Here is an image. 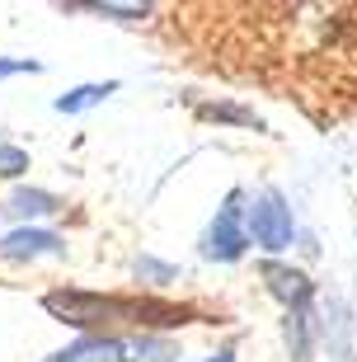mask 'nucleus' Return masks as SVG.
<instances>
[{"mask_svg": "<svg viewBox=\"0 0 357 362\" xmlns=\"http://www.w3.org/2000/svg\"><path fill=\"white\" fill-rule=\"evenodd\" d=\"M245 230L250 245H259L264 255H282L296 240V212L282 188H259L254 198H245Z\"/></svg>", "mask_w": 357, "mask_h": 362, "instance_id": "3", "label": "nucleus"}, {"mask_svg": "<svg viewBox=\"0 0 357 362\" xmlns=\"http://www.w3.org/2000/svg\"><path fill=\"white\" fill-rule=\"evenodd\" d=\"M42 306L62 325H76L85 334H108L113 325H127L132 334L146 329H174V325L198 320L193 306H174L160 296H104V292H47Z\"/></svg>", "mask_w": 357, "mask_h": 362, "instance_id": "1", "label": "nucleus"}, {"mask_svg": "<svg viewBox=\"0 0 357 362\" xmlns=\"http://www.w3.org/2000/svg\"><path fill=\"white\" fill-rule=\"evenodd\" d=\"M132 273H136V282H141V287H170V282L179 278V269H174V264H165V259H151V255L136 259Z\"/></svg>", "mask_w": 357, "mask_h": 362, "instance_id": "13", "label": "nucleus"}, {"mask_svg": "<svg viewBox=\"0 0 357 362\" xmlns=\"http://www.w3.org/2000/svg\"><path fill=\"white\" fill-rule=\"evenodd\" d=\"M245 188H230L226 193V202L216 207V216L207 221V230H202V259H212V264H235V259H245V250H250V230H245Z\"/></svg>", "mask_w": 357, "mask_h": 362, "instance_id": "4", "label": "nucleus"}, {"mask_svg": "<svg viewBox=\"0 0 357 362\" xmlns=\"http://www.w3.org/2000/svg\"><path fill=\"white\" fill-rule=\"evenodd\" d=\"M320 344L329 349V362H357V310L344 296H329L320 315Z\"/></svg>", "mask_w": 357, "mask_h": 362, "instance_id": "5", "label": "nucleus"}, {"mask_svg": "<svg viewBox=\"0 0 357 362\" xmlns=\"http://www.w3.org/2000/svg\"><path fill=\"white\" fill-rule=\"evenodd\" d=\"M42 62H28V57H19V62H0V81L5 76H38Z\"/></svg>", "mask_w": 357, "mask_h": 362, "instance_id": "15", "label": "nucleus"}, {"mask_svg": "<svg viewBox=\"0 0 357 362\" xmlns=\"http://www.w3.org/2000/svg\"><path fill=\"white\" fill-rule=\"evenodd\" d=\"M264 282H268V292L282 301V310H310L315 306V282L305 278L301 269H291V264L268 259L264 264Z\"/></svg>", "mask_w": 357, "mask_h": 362, "instance_id": "7", "label": "nucleus"}, {"mask_svg": "<svg viewBox=\"0 0 357 362\" xmlns=\"http://www.w3.org/2000/svg\"><path fill=\"white\" fill-rule=\"evenodd\" d=\"M24 170H28V151L0 136V179H19Z\"/></svg>", "mask_w": 357, "mask_h": 362, "instance_id": "14", "label": "nucleus"}, {"mask_svg": "<svg viewBox=\"0 0 357 362\" xmlns=\"http://www.w3.org/2000/svg\"><path fill=\"white\" fill-rule=\"evenodd\" d=\"M282 344H287L291 362H310L320 344V315L310 310H282Z\"/></svg>", "mask_w": 357, "mask_h": 362, "instance_id": "9", "label": "nucleus"}, {"mask_svg": "<svg viewBox=\"0 0 357 362\" xmlns=\"http://www.w3.org/2000/svg\"><path fill=\"white\" fill-rule=\"evenodd\" d=\"M66 202L57 198L52 188H14L10 198L0 202V216L5 221H14V226H33L38 216H52V212H62Z\"/></svg>", "mask_w": 357, "mask_h": 362, "instance_id": "8", "label": "nucleus"}, {"mask_svg": "<svg viewBox=\"0 0 357 362\" xmlns=\"http://www.w3.org/2000/svg\"><path fill=\"white\" fill-rule=\"evenodd\" d=\"M62 255H66V240L57 230L14 226L10 235H0V259L5 264H33V259H62Z\"/></svg>", "mask_w": 357, "mask_h": 362, "instance_id": "6", "label": "nucleus"}, {"mask_svg": "<svg viewBox=\"0 0 357 362\" xmlns=\"http://www.w3.org/2000/svg\"><path fill=\"white\" fill-rule=\"evenodd\" d=\"M118 90V81H90V85H76V90H66V94H57V113H66V118H76V113H90V108H99L108 99V94Z\"/></svg>", "mask_w": 357, "mask_h": 362, "instance_id": "10", "label": "nucleus"}, {"mask_svg": "<svg viewBox=\"0 0 357 362\" xmlns=\"http://www.w3.org/2000/svg\"><path fill=\"white\" fill-rule=\"evenodd\" d=\"M202 118H216V122H235V127H254V132H264V118L245 104H198Z\"/></svg>", "mask_w": 357, "mask_h": 362, "instance_id": "12", "label": "nucleus"}, {"mask_svg": "<svg viewBox=\"0 0 357 362\" xmlns=\"http://www.w3.org/2000/svg\"><path fill=\"white\" fill-rule=\"evenodd\" d=\"M207 362H235V349H221V353H212Z\"/></svg>", "mask_w": 357, "mask_h": 362, "instance_id": "16", "label": "nucleus"}, {"mask_svg": "<svg viewBox=\"0 0 357 362\" xmlns=\"http://www.w3.org/2000/svg\"><path fill=\"white\" fill-rule=\"evenodd\" d=\"M62 10H85V14H104V19H118V24H136L146 14L156 10V5H113V0H76V5H62Z\"/></svg>", "mask_w": 357, "mask_h": 362, "instance_id": "11", "label": "nucleus"}, {"mask_svg": "<svg viewBox=\"0 0 357 362\" xmlns=\"http://www.w3.org/2000/svg\"><path fill=\"white\" fill-rule=\"evenodd\" d=\"M47 362H179V344L165 334H85Z\"/></svg>", "mask_w": 357, "mask_h": 362, "instance_id": "2", "label": "nucleus"}]
</instances>
